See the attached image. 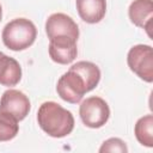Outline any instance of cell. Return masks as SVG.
<instances>
[{"label": "cell", "instance_id": "8", "mask_svg": "<svg viewBox=\"0 0 153 153\" xmlns=\"http://www.w3.org/2000/svg\"><path fill=\"white\" fill-rule=\"evenodd\" d=\"M48 51L50 59L54 62L59 65H68L73 62L76 57V41L67 36L54 37L49 39Z\"/></svg>", "mask_w": 153, "mask_h": 153}, {"label": "cell", "instance_id": "3", "mask_svg": "<svg viewBox=\"0 0 153 153\" xmlns=\"http://www.w3.org/2000/svg\"><path fill=\"white\" fill-rule=\"evenodd\" d=\"M127 63L131 72L146 82L153 81V49L151 45L137 44L129 49Z\"/></svg>", "mask_w": 153, "mask_h": 153}, {"label": "cell", "instance_id": "10", "mask_svg": "<svg viewBox=\"0 0 153 153\" xmlns=\"http://www.w3.org/2000/svg\"><path fill=\"white\" fill-rule=\"evenodd\" d=\"M79 17L88 23H99L106 13V0H75Z\"/></svg>", "mask_w": 153, "mask_h": 153}, {"label": "cell", "instance_id": "15", "mask_svg": "<svg viewBox=\"0 0 153 153\" xmlns=\"http://www.w3.org/2000/svg\"><path fill=\"white\" fill-rule=\"evenodd\" d=\"M100 153L104 152H120V153H127L128 147L126 142L118 137H110L103 142V145L99 148Z\"/></svg>", "mask_w": 153, "mask_h": 153}, {"label": "cell", "instance_id": "6", "mask_svg": "<svg viewBox=\"0 0 153 153\" xmlns=\"http://www.w3.org/2000/svg\"><path fill=\"white\" fill-rule=\"evenodd\" d=\"M31 109L30 100L22 91L10 88L0 98V112L10 114L18 121L24 120Z\"/></svg>", "mask_w": 153, "mask_h": 153}, {"label": "cell", "instance_id": "17", "mask_svg": "<svg viewBox=\"0 0 153 153\" xmlns=\"http://www.w3.org/2000/svg\"><path fill=\"white\" fill-rule=\"evenodd\" d=\"M2 54H4V53H1V51H0V56H1V55H2Z\"/></svg>", "mask_w": 153, "mask_h": 153}, {"label": "cell", "instance_id": "2", "mask_svg": "<svg viewBox=\"0 0 153 153\" xmlns=\"http://www.w3.org/2000/svg\"><path fill=\"white\" fill-rule=\"evenodd\" d=\"M37 37L35 24L26 18H16L8 22L1 33L4 44L13 50L20 51L31 47Z\"/></svg>", "mask_w": 153, "mask_h": 153}, {"label": "cell", "instance_id": "13", "mask_svg": "<svg viewBox=\"0 0 153 153\" xmlns=\"http://www.w3.org/2000/svg\"><path fill=\"white\" fill-rule=\"evenodd\" d=\"M134 133L141 145L146 147H153V116L146 115L139 118L135 123Z\"/></svg>", "mask_w": 153, "mask_h": 153}, {"label": "cell", "instance_id": "16", "mask_svg": "<svg viewBox=\"0 0 153 153\" xmlns=\"http://www.w3.org/2000/svg\"><path fill=\"white\" fill-rule=\"evenodd\" d=\"M1 18H2V7H1V4H0V22H1Z\"/></svg>", "mask_w": 153, "mask_h": 153}, {"label": "cell", "instance_id": "9", "mask_svg": "<svg viewBox=\"0 0 153 153\" xmlns=\"http://www.w3.org/2000/svg\"><path fill=\"white\" fill-rule=\"evenodd\" d=\"M128 16L134 25L145 29L148 36H151V27L153 19L152 0H134L128 8Z\"/></svg>", "mask_w": 153, "mask_h": 153}, {"label": "cell", "instance_id": "14", "mask_svg": "<svg viewBox=\"0 0 153 153\" xmlns=\"http://www.w3.org/2000/svg\"><path fill=\"white\" fill-rule=\"evenodd\" d=\"M18 120L10 114L0 112V142L10 141L18 134Z\"/></svg>", "mask_w": 153, "mask_h": 153}, {"label": "cell", "instance_id": "4", "mask_svg": "<svg viewBox=\"0 0 153 153\" xmlns=\"http://www.w3.org/2000/svg\"><path fill=\"white\" fill-rule=\"evenodd\" d=\"M79 115L86 127L97 129L108 122L110 117V108L103 98L92 96L81 102Z\"/></svg>", "mask_w": 153, "mask_h": 153}, {"label": "cell", "instance_id": "7", "mask_svg": "<svg viewBox=\"0 0 153 153\" xmlns=\"http://www.w3.org/2000/svg\"><path fill=\"white\" fill-rule=\"evenodd\" d=\"M45 33L49 39L59 36H67L75 41L79 38L78 24L65 13H53L45 22Z\"/></svg>", "mask_w": 153, "mask_h": 153}, {"label": "cell", "instance_id": "5", "mask_svg": "<svg viewBox=\"0 0 153 153\" xmlns=\"http://www.w3.org/2000/svg\"><path fill=\"white\" fill-rule=\"evenodd\" d=\"M56 91L61 99L71 104L79 103L82 99L84 94L90 92L82 76L72 68H69L60 76V79L57 80Z\"/></svg>", "mask_w": 153, "mask_h": 153}, {"label": "cell", "instance_id": "11", "mask_svg": "<svg viewBox=\"0 0 153 153\" xmlns=\"http://www.w3.org/2000/svg\"><path fill=\"white\" fill-rule=\"evenodd\" d=\"M22 79V67L19 62L5 54L0 56V85L12 87Z\"/></svg>", "mask_w": 153, "mask_h": 153}, {"label": "cell", "instance_id": "12", "mask_svg": "<svg viewBox=\"0 0 153 153\" xmlns=\"http://www.w3.org/2000/svg\"><path fill=\"white\" fill-rule=\"evenodd\" d=\"M71 68L76 71L82 76L88 87V91H92L98 85L100 80V69L96 63L90 61H78Z\"/></svg>", "mask_w": 153, "mask_h": 153}, {"label": "cell", "instance_id": "1", "mask_svg": "<svg viewBox=\"0 0 153 153\" xmlns=\"http://www.w3.org/2000/svg\"><path fill=\"white\" fill-rule=\"evenodd\" d=\"M37 122L41 129L51 137H65L74 129L72 112L55 102H44L37 111Z\"/></svg>", "mask_w": 153, "mask_h": 153}]
</instances>
